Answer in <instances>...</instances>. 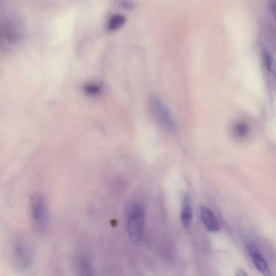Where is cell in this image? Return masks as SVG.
<instances>
[{
	"label": "cell",
	"mask_w": 276,
	"mask_h": 276,
	"mask_svg": "<svg viewBox=\"0 0 276 276\" xmlns=\"http://www.w3.org/2000/svg\"><path fill=\"white\" fill-rule=\"evenodd\" d=\"M249 131V127L244 123L237 124L234 127L235 134L240 137H245Z\"/></svg>",
	"instance_id": "30bf717a"
},
{
	"label": "cell",
	"mask_w": 276,
	"mask_h": 276,
	"mask_svg": "<svg viewBox=\"0 0 276 276\" xmlns=\"http://www.w3.org/2000/svg\"><path fill=\"white\" fill-rule=\"evenodd\" d=\"M127 231L129 238L135 244L143 240L145 211L144 205L140 202H132L127 206L126 212Z\"/></svg>",
	"instance_id": "6da1fadb"
},
{
	"label": "cell",
	"mask_w": 276,
	"mask_h": 276,
	"mask_svg": "<svg viewBox=\"0 0 276 276\" xmlns=\"http://www.w3.org/2000/svg\"><path fill=\"white\" fill-rule=\"evenodd\" d=\"M126 22L125 17L122 15H115L110 19L108 29L110 31L117 30L122 27Z\"/></svg>",
	"instance_id": "ba28073f"
},
{
	"label": "cell",
	"mask_w": 276,
	"mask_h": 276,
	"mask_svg": "<svg viewBox=\"0 0 276 276\" xmlns=\"http://www.w3.org/2000/svg\"><path fill=\"white\" fill-rule=\"evenodd\" d=\"M236 276H248L247 273L243 269L237 268L235 271Z\"/></svg>",
	"instance_id": "4fadbf2b"
},
{
	"label": "cell",
	"mask_w": 276,
	"mask_h": 276,
	"mask_svg": "<svg viewBox=\"0 0 276 276\" xmlns=\"http://www.w3.org/2000/svg\"><path fill=\"white\" fill-rule=\"evenodd\" d=\"M201 217L207 230L210 232H218L220 230L219 224L213 213L205 206L200 209Z\"/></svg>",
	"instance_id": "8992f818"
},
{
	"label": "cell",
	"mask_w": 276,
	"mask_h": 276,
	"mask_svg": "<svg viewBox=\"0 0 276 276\" xmlns=\"http://www.w3.org/2000/svg\"><path fill=\"white\" fill-rule=\"evenodd\" d=\"M31 215L38 229L44 231L49 221V212L45 198L36 194L31 198Z\"/></svg>",
	"instance_id": "3957f363"
},
{
	"label": "cell",
	"mask_w": 276,
	"mask_h": 276,
	"mask_svg": "<svg viewBox=\"0 0 276 276\" xmlns=\"http://www.w3.org/2000/svg\"><path fill=\"white\" fill-rule=\"evenodd\" d=\"M264 57L265 64L267 68V70L270 72L272 71V60L271 59V56L270 55L269 53L266 52V53H264Z\"/></svg>",
	"instance_id": "7c38bea8"
},
{
	"label": "cell",
	"mask_w": 276,
	"mask_h": 276,
	"mask_svg": "<svg viewBox=\"0 0 276 276\" xmlns=\"http://www.w3.org/2000/svg\"><path fill=\"white\" fill-rule=\"evenodd\" d=\"M150 107L152 114L157 122L168 131L175 129V123L167 108L157 97L152 96L150 99Z\"/></svg>",
	"instance_id": "277c9868"
},
{
	"label": "cell",
	"mask_w": 276,
	"mask_h": 276,
	"mask_svg": "<svg viewBox=\"0 0 276 276\" xmlns=\"http://www.w3.org/2000/svg\"><path fill=\"white\" fill-rule=\"evenodd\" d=\"M12 260L14 266L21 271L29 269L34 260L32 248L24 239H17L12 249Z\"/></svg>",
	"instance_id": "7a4b0ae2"
},
{
	"label": "cell",
	"mask_w": 276,
	"mask_h": 276,
	"mask_svg": "<svg viewBox=\"0 0 276 276\" xmlns=\"http://www.w3.org/2000/svg\"><path fill=\"white\" fill-rule=\"evenodd\" d=\"M84 91L90 96H96L100 93V88L96 84H89L85 86Z\"/></svg>",
	"instance_id": "8fae6325"
},
{
	"label": "cell",
	"mask_w": 276,
	"mask_h": 276,
	"mask_svg": "<svg viewBox=\"0 0 276 276\" xmlns=\"http://www.w3.org/2000/svg\"><path fill=\"white\" fill-rule=\"evenodd\" d=\"M180 218L183 225L185 228L191 226L193 220V211L191 205L189 203V198L187 196L185 197Z\"/></svg>",
	"instance_id": "52a82bcc"
},
{
	"label": "cell",
	"mask_w": 276,
	"mask_h": 276,
	"mask_svg": "<svg viewBox=\"0 0 276 276\" xmlns=\"http://www.w3.org/2000/svg\"><path fill=\"white\" fill-rule=\"evenodd\" d=\"M248 250L257 270L263 276H271L268 264L257 247L254 244L250 243Z\"/></svg>",
	"instance_id": "5b68a950"
},
{
	"label": "cell",
	"mask_w": 276,
	"mask_h": 276,
	"mask_svg": "<svg viewBox=\"0 0 276 276\" xmlns=\"http://www.w3.org/2000/svg\"><path fill=\"white\" fill-rule=\"evenodd\" d=\"M79 267L81 276H94L90 264L87 260L82 259Z\"/></svg>",
	"instance_id": "9c48e42d"
}]
</instances>
